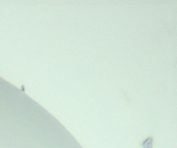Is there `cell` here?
Returning <instances> with one entry per match:
<instances>
[{"label": "cell", "mask_w": 177, "mask_h": 148, "mask_svg": "<svg viewBox=\"0 0 177 148\" xmlns=\"http://www.w3.org/2000/svg\"><path fill=\"white\" fill-rule=\"evenodd\" d=\"M152 143H153V139L152 137L147 138L142 144V148H152Z\"/></svg>", "instance_id": "obj_1"}]
</instances>
